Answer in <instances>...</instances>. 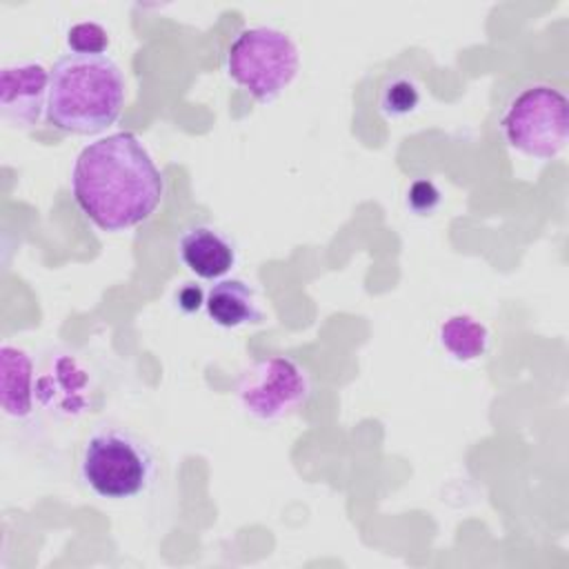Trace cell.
Returning <instances> with one entry per match:
<instances>
[{"instance_id":"obj_9","label":"cell","mask_w":569,"mask_h":569,"mask_svg":"<svg viewBox=\"0 0 569 569\" xmlns=\"http://www.w3.org/2000/svg\"><path fill=\"white\" fill-rule=\"evenodd\" d=\"M0 405L11 418H24L33 407V362L11 345L0 351Z\"/></svg>"},{"instance_id":"obj_2","label":"cell","mask_w":569,"mask_h":569,"mask_svg":"<svg viewBox=\"0 0 569 569\" xmlns=\"http://www.w3.org/2000/svg\"><path fill=\"white\" fill-rule=\"evenodd\" d=\"M124 104V78L104 53H64L49 69L47 122L91 136L111 127Z\"/></svg>"},{"instance_id":"obj_10","label":"cell","mask_w":569,"mask_h":569,"mask_svg":"<svg viewBox=\"0 0 569 569\" xmlns=\"http://www.w3.org/2000/svg\"><path fill=\"white\" fill-rule=\"evenodd\" d=\"M207 311L209 318L227 329L256 325L262 320V311L256 302L253 289L236 278L218 280L207 293Z\"/></svg>"},{"instance_id":"obj_15","label":"cell","mask_w":569,"mask_h":569,"mask_svg":"<svg viewBox=\"0 0 569 569\" xmlns=\"http://www.w3.org/2000/svg\"><path fill=\"white\" fill-rule=\"evenodd\" d=\"M438 200H440V193H438V189L433 187V182H429V180H418V182H413L411 189H409V198H407L409 207H411L416 213H420V216L429 213V211L438 204Z\"/></svg>"},{"instance_id":"obj_13","label":"cell","mask_w":569,"mask_h":569,"mask_svg":"<svg viewBox=\"0 0 569 569\" xmlns=\"http://www.w3.org/2000/svg\"><path fill=\"white\" fill-rule=\"evenodd\" d=\"M420 102V91L416 82L407 76H396L387 80V84L380 91V111L389 118L407 116L411 113Z\"/></svg>"},{"instance_id":"obj_1","label":"cell","mask_w":569,"mask_h":569,"mask_svg":"<svg viewBox=\"0 0 569 569\" xmlns=\"http://www.w3.org/2000/svg\"><path fill=\"white\" fill-rule=\"evenodd\" d=\"M71 193L102 231H122L147 220L162 200L164 180L140 138L118 131L89 142L71 169Z\"/></svg>"},{"instance_id":"obj_8","label":"cell","mask_w":569,"mask_h":569,"mask_svg":"<svg viewBox=\"0 0 569 569\" xmlns=\"http://www.w3.org/2000/svg\"><path fill=\"white\" fill-rule=\"evenodd\" d=\"M182 264L202 280L222 278L236 264V249L224 233L209 224L184 229L178 240Z\"/></svg>"},{"instance_id":"obj_3","label":"cell","mask_w":569,"mask_h":569,"mask_svg":"<svg viewBox=\"0 0 569 569\" xmlns=\"http://www.w3.org/2000/svg\"><path fill=\"white\" fill-rule=\"evenodd\" d=\"M505 142L536 160L560 156L569 140V100L549 82L518 87L498 120Z\"/></svg>"},{"instance_id":"obj_16","label":"cell","mask_w":569,"mask_h":569,"mask_svg":"<svg viewBox=\"0 0 569 569\" xmlns=\"http://www.w3.org/2000/svg\"><path fill=\"white\" fill-rule=\"evenodd\" d=\"M178 300H180V307H184L187 311H193L200 307L202 298H200V289L193 287V284H187L180 293H178Z\"/></svg>"},{"instance_id":"obj_5","label":"cell","mask_w":569,"mask_h":569,"mask_svg":"<svg viewBox=\"0 0 569 569\" xmlns=\"http://www.w3.org/2000/svg\"><path fill=\"white\" fill-rule=\"evenodd\" d=\"M298 47L273 27H247L227 49V73L258 102L278 98L298 73Z\"/></svg>"},{"instance_id":"obj_14","label":"cell","mask_w":569,"mask_h":569,"mask_svg":"<svg viewBox=\"0 0 569 569\" xmlns=\"http://www.w3.org/2000/svg\"><path fill=\"white\" fill-rule=\"evenodd\" d=\"M67 44L73 53H102L109 44V36L98 22H78L69 29Z\"/></svg>"},{"instance_id":"obj_4","label":"cell","mask_w":569,"mask_h":569,"mask_svg":"<svg viewBox=\"0 0 569 569\" xmlns=\"http://www.w3.org/2000/svg\"><path fill=\"white\" fill-rule=\"evenodd\" d=\"M78 469L84 487L98 498L127 500L151 482L153 456L133 433L109 427L84 440Z\"/></svg>"},{"instance_id":"obj_6","label":"cell","mask_w":569,"mask_h":569,"mask_svg":"<svg viewBox=\"0 0 569 569\" xmlns=\"http://www.w3.org/2000/svg\"><path fill=\"white\" fill-rule=\"evenodd\" d=\"M311 385L305 369L287 356L251 362L236 380L240 407L258 420H282L309 400Z\"/></svg>"},{"instance_id":"obj_7","label":"cell","mask_w":569,"mask_h":569,"mask_svg":"<svg viewBox=\"0 0 569 569\" xmlns=\"http://www.w3.org/2000/svg\"><path fill=\"white\" fill-rule=\"evenodd\" d=\"M49 71L40 62L7 64L0 71V118L13 129H31L47 109Z\"/></svg>"},{"instance_id":"obj_11","label":"cell","mask_w":569,"mask_h":569,"mask_svg":"<svg viewBox=\"0 0 569 569\" xmlns=\"http://www.w3.org/2000/svg\"><path fill=\"white\" fill-rule=\"evenodd\" d=\"M87 376L76 358H58L51 371L38 380V396L47 407L67 416L80 413L87 407Z\"/></svg>"},{"instance_id":"obj_12","label":"cell","mask_w":569,"mask_h":569,"mask_svg":"<svg viewBox=\"0 0 569 569\" xmlns=\"http://www.w3.org/2000/svg\"><path fill=\"white\" fill-rule=\"evenodd\" d=\"M440 345L442 349L458 362L478 360L489 345V333L482 322L467 313H458L447 318L440 325Z\"/></svg>"}]
</instances>
